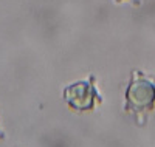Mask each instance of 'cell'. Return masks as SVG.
<instances>
[{"label": "cell", "mask_w": 155, "mask_h": 147, "mask_svg": "<svg viewBox=\"0 0 155 147\" xmlns=\"http://www.w3.org/2000/svg\"><path fill=\"white\" fill-rule=\"evenodd\" d=\"M126 110L129 112H147L155 104V85L144 76H135L126 93Z\"/></svg>", "instance_id": "6da1fadb"}, {"label": "cell", "mask_w": 155, "mask_h": 147, "mask_svg": "<svg viewBox=\"0 0 155 147\" xmlns=\"http://www.w3.org/2000/svg\"><path fill=\"white\" fill-rule=\"evenodd\" d=\"M64 96L74 110H92L98 98V93L93 87V77H90L88 82H76L67 87Z\"/></svg>", "instance_id": "7a4b0ae2"}, {"label": "cell", "mask_w": 155, "mask_h": 147, "mask_svg": "<svg viewBox=\"0 0 155 147\" xmlns=\"http://www.w3.org/2000/svg\"><path fill=\"white\" fill-rule=\"evenodd\" d=\"M118 2H121V0H118Z\"/></svg>", "instance_id": "3957f363"}]
</instances>
